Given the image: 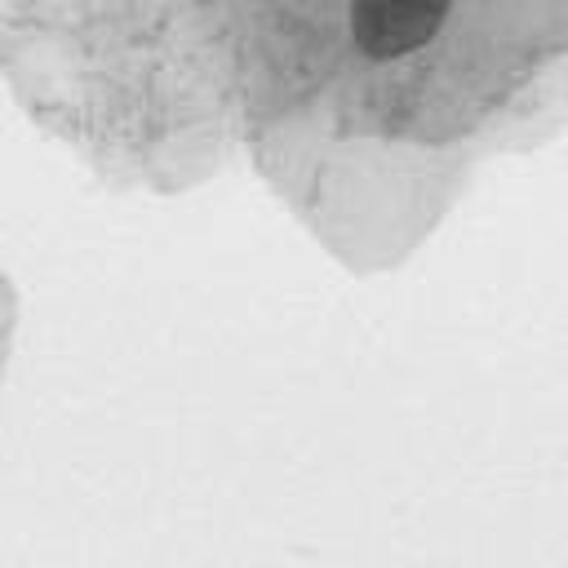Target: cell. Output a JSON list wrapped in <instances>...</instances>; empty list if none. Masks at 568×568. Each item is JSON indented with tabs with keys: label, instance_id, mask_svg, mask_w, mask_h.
I'll use <instances>...</instances> for the list:
<instances>
[{
	"label": "cell",
	"instance_id": "obj_1",
	"mask_svg": "<svg viewBox=\"0 0 568 568\" xmlns=\"http://www.w3.org/2000/svg\"><path fill=\"white\" fill-rule=\"evenodd\" d=\"M448 13V0H351V31L368 58L422 49Z\"/></svg>",
	"mask_w": 568,
	"mask_h": 568
}]
</instances>
